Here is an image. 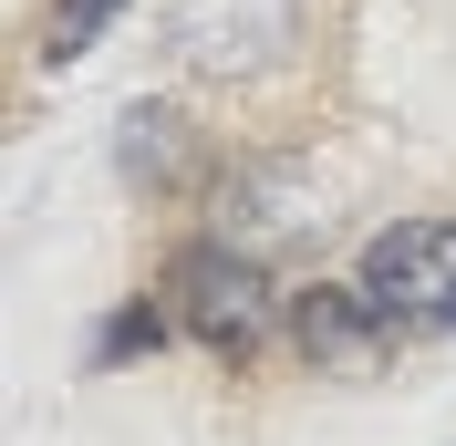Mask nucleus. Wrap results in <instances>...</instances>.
I'll return each instance as SVG.
<instances>
[{"label":"nucleus","mask_w":456,"mask_h":446,"mask_svg":"<svg viewBox=\"0 0 456 446\" xmlns=\"http://www.w3.org/2000/svg\"><path fill=\"white\" fill-rule=\"evenodd\" d=\"M167 311H176V333L198 343L208 363H259L290 333L281 291H270V260L228 250V239H187L167 260Z\"/></svg>","instance_id":"f257e3e1"},{"label":"nucleus","mask_w":456,"mask_h":446,"mask_svg":"<svg viewBox=\"0 0 456 446\" xmlns=\"http://www.w3.org/2000/svg\"><path fill=\"white\" fill-rule=\"evenodd\" d=\"M353 280H363V301L395 322V343H446L456 333V219L373 228L363 260H353Z\"/></svg>","instance_id":"f03ea898"},{"label":"nucleus","mask_w":456,"mask_h":446,"mask_svg":"<svg viewBox=\"0 0 456 446\" xmlns=\"http://www.w3.org/2000/svg\"><path fill=\"white\" fill-rule=\"evenodd\" d=\"M322 228V197H312V167L301 156H239V167L208 177V239L249 260H281Z\"/></svg>","instance_id":"7ed1b4c3"},{"label":"nucleus","mask_w":456,"mask_h":446,"mask_svg":"<svg viewBox=\"0 0 456 446\" xmlns=\"http://www.w3.org/2000/svg\"><path fill=\"white\" fill-rule=\"evenodd\" d=\"M176 62L208 73V84H239V73H270L301 42V0H167Z\"/></svg>","instance_id":"20e7f679"},{"label":"nucleus","mask_w":456,"mask_h":446,"mask_svg":"<svg viewBox=\"0 0 456 446\" xmlns=\"http://www.w3.org/2000/svg\"><path fill=\"white\" fill-rule=\"evenodd\" d=\"M290 343L312 374H373L395 322L363 301V280H312V291H290Z\"/></svg>","instance_id":"39448f33"},{"label":"nucleus","mask_w":456,"mask_h":446,"mask_svg":"<svg viewBox=\"0 0 456 446\" xmlns=\"http://www.w3.org/2000/svg\"><path fill=\"white\" fill-rule=\"evenodd\" d=\"M114 167H125L135 197L187 187V125H176L167 104H125V125H114Z\"/></svg>","instance_id":"423d86ee"},{"label":"nucleus","mask_w":456,"mask_h":446,"mask_svg":"<svg viewBox=\"0 0 456 446\" xmlns=\"http://www.w3.org/2000/svg\"><path fill=\"white\" fill-rule=\"evenodd\" d=\"M167 333H176V311L156 301V291H145V301H125V311H114V322H104V333H94V363H104V374H114V363L156 353V343H167Z\"/></svg>","instance_id":"0eeeda50"},{"label":"nucleus","mask_w":456,"mask_h":446,"mask_svg":"<svg viewBox=\"0 0 456 446\" xmlns=\"http://www.w3.org/2000/svg\"><path fill=\"white\" fill-rule=\"evenodd\" d=\"M114 21H125V0H53V21H42V53H53V62H84Z\"/></svg>","instance_id":"6e6552de"}]
</instances>
